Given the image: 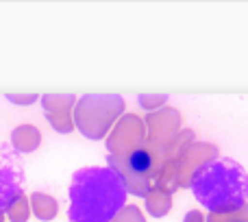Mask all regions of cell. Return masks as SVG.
<instances>
[{
	"label": "cell",
	"mask_w": 248,
	"mask_h": 222,
	"mask_svg": "<svg viewBox=\"0 0 248 222\" xmlns=\"http://www.w3.org/2000/svg\"><path fill=\"white\" fill-rule=\"evenodd\" d=\"M126 188L111 168L90 166L72 174L68 218L72 222H109L126 203Z\"/></svg>",
	"instance_id": "cell-1"
},
{
	"label": "cell",
	"mask_w": 248,
	"mask_h": 222,
	"mask_svg": "<svg viewBox=\"0 0 248 222\" xmlns=\"http://www.w3.org/2000/svg\"><path fill=\"white\" fill-rule=\"evenodd\" d=\"M189 188L209 214H233L246 205L248 176L237 161L218 157L194 174Z\"/></svg>",
	"instance_id": "cell-2"
},
{
	"label": "cell",
	"mask_w": 248,
	"mask_h": 222,
	"mask_svg": "<svg viewBox=\"0 0 248 222\" xmlns=\"http://www.w3.org/2000/svg\"><path fill=\"white\" fill-rule=\"evenodd\" d=\"M166 161L168 159L163 155V150L155 148L148 142L140 148L131 150V153L109 155L107 157L109 168L122 179L126 192L141 198L148 196V192L155 185V179H157L159 170L163 168Z\"/></svg>",
	"instance_id": "cell-3"
},
{
	"label": "cell",
	"mask_w": 248,
	"mask_h": 222,
	"mask_svg": "<svg viewBox=\"0 0 248 222\" xmlns=\"http://www.w3.org/2000/svg\"><path fill=\"white\" fill-rule=\"evenodd\" d=\"M124 98L118 94H85L74 105V124L90 140H103L122 118Z\"/></svg>",
	"instance_id": "cell-4"
},
{
	"label": "cell",
	"mask_w": 248,
	"mask_h": 222,
	"mask_svg": "<svg viewBox=\"0 0 248 222\" xmlns=\"http://www.w3.org/2000/svg\"><path fill=\"white\" fill-rule=\"evenodd\" d=\"M13 148L0 144V222L9 207L24 194V168Z\"/></svg>",
	"instance_id": "cell-5"
},
{
	"label": "cell",
	"mask_w": 248,
	"mask_h": 222,
	"mask_svg": "<svg viewBox=\"0 0 248 222\" xmlns=\"http://www.w3.org/2000/svg\"><path fill=\"white\" fill-rule=\"evenodd\" d=\"M146 142H148V135H146L144 118H140L135 113H126L118 120L113 131L109 133L107 150L111 155H124V153H131V150L144 146Z\"/></svg>",
	"instance_id": "cell-6"
},
{
	"label": "cell",
	"mask_w": 248,
	"mask_h": 222,
	"mask_svg": "<svg viewBox=\"0 0 248 222\" xmlns=\"http://www.w3.org/2000/svg\"><path fill=\"white\" fill-rule=\"evenodd\" d=\"M148 144L155 148L166 150L170 142L181 133V113L172 107H161L157 111H150L144 118Z\"/></svg>",
	"instance_id": "cell-7"
},
{
	"label": "cell",
	"mask_w": 248,
	"mask_h": 222,
	"mask_svg": "<svg viewBox=\"0 0 248 222\" xmlns=\"http://www.w3.org/2000/svg\"><path fill=\"white\" fill-rule=\"evenodd\" d=\"M214 159H218V148L214 144L207 142H194L192 146L181 153L179 161V172H181V188H189L192 179L201 168H205L207 163H211Z\"/></svg>",
	"instance_id": "cell-8"
},
{
	"label": "cell",
	"mask_w": 248,
	"mask_h": 222,
	"mask_svg": "<svg viewBox=\"0 0 248 222\" xmlns=\"http://www.w3.org/2000/svg\"><path fill=\"white\" fill-rule=\"evenodd\" d=\"M39 144H42V133L33 124H20V127H16L11 131V146L16 153L20 155L33 153Z\"/></svg>",
	"instance_id": "cell-9"
},
{
	"label": "cell",
	"mask_w": 248,
	"mask_h": 222,
	"mask_svg": "<svg viewBox=\"0 0 248 222\" xmlns=\"http://www.w3.org/2000/svg\"><path fill=\"white\" fill-rule=\"evenodd\" d=\"M153 188H159L168 194H174L181 188V172H179V161L176 159H168L163 168L159 170L157 179H155Z\"/></svg>",
	"instance_id": "cell-10"
},
{
	"label": "cell",
	"mask_w": 248,
	"mask_h": 222,
	"mask_svg": "<svg viewBox=\"0 0 248 222\" xmlns=\"http://www.w3.org/2000/svg\"><path fill=\"white\" fill-rule=\"evenodd\" d=\"M31 209H33V214L37 216L39 220L48 222V220H52L57 216L59 205H57V201L50 196V194L33 192V194H31Z\"/></svg>",
	"instance_id": "cell-11"
},
{
	"label": "cell",
	"mask_w": 248,
	"mask_h": 222,
	"mask_svg": "<svg viewBox=\"0 0 248 222\" xmlns=\"http://www.w3.org/2000/svg\"><path fill=\"white\" fill-rule=\"evenodd\" d=\"M172 209V194L163 192L159 188H153L146 196V211L153 218H163L168 211Z\"/></svg>",
	"instance_id": "cell-12"
},
{
	"label": "cell",
	"mask_w": 248,
	"mask_h": 222,
	"mask_svg": "<svg viewBox=\"0 0 248 222\" xmlns=\"http://www.w3.org/2000/svg\"><path fill=\"white\" fill-rule=\"evenodd\" d=\"M42 105L46 113H70V109L77 105V96L72 94H44Z\"/></svg>",
	"instance_id": "cell-13"
},
{
	"label": "cell",
	"mask_w": 248,
	"mask_h": 222,
	"mask_svg": "<svg viewBox=\"0 0 248 222\" xmlns=\"http://www.w3.org/2000/svg\"><path fill=\"white\" fill-rule=\"evenodd\" d=\"M194 131L192 128H181V133L174 137V140L170 142V146H168L166 150H163V155H166V159H179L181 157V153H183L187 146H192L194 142Z\"/></svg>",
	"instance_id": "cell-14"
},
{
	"label": "cell",
	"mask_w": 248,
	"mask_h": 222,
	"mask_svg": "<svg viewBox=\"0 0 248 222\" xmlns=\"http://www.w3.org/2000/svg\"><path fill=\"white\" fill-rule=\"evenodd\" d=\"M29 216H31V201L22 194V196L16 198V203L9 207L7 218H9V222H26Z\"/></svg>",
	"instance_id": "cell-15"
},
{
	"label": "cell",
	"mask_w": 248,
	"mask_h": 222,
	"mask_svg": "<svg viewBox=\"0 0 248 222\" xmlns=\"http://www.w3.org/2000/svg\"><path fill=\"white\" fill-rule=\"evenodd\" d=\"M46 120L57 133H72L74 128L72 113H46Z\"/></svg>",
	"instance_id": "cell-16"
},
{
	"label": "cell",
	"mask_w": 248,
	"mask_h": 222,
	"mask_svg": "<svg viewBox=\"0 0 248 222\" xmlns=\"http://www.w3.org/2000/svg\"><path fill=\"white\" fill-rule=\"evenodd\" d=\"M109 222H146L144 220V214L140 211V207L135 205H124L116 216H113Z\"/></svg>",
	"instance_id": "cell-17"
},
{
	"label": "cell",
	"mask_w": 248,
	"mask_h": 222,
	"mask_svg": "<svg viewBox=\"0 0 248 222\" xmlns=\"http://www.w3.org/2000/svg\"><path fill=\"white\" fill-rule=\"evenodd\" d=\"M207 222H248V205L240 207L233 214H209Z\"/></svg>",
	"instance_id": "cell-18"
},
{
	"label": "cell",
	"mask_w": 248,
	"mask_h": 222,
	"mask_svg": "<svg viewBox=\"0 0 248 222\" xmlns=\"http://www.w3.org/2000/svg\"><path fill=\"white\" fill-rule=\"evenodd\" d=\"M166 100H168V94H140L137 96V103L148 111H155L157 107H161Z\"/></svg>",
	"instance_id": "cell-19"
},
{
	"label": "cell",
	"mask_w": 248,
	"mask_h": 222,
	"mask_svg": "<svg viewBox=\"0 0 248 222\" xmlns=\"http://www.w3.org/2000/svg\"><path fill=\"white\" fill-rule=\"evenodd\" d=\"M7 100H11L13 105H33L37 94H7Z\"/></svg>",
	"instance_id": "cell-20"
},
{
	"label": "cell",
	"mask_w": 248,
	"mask_h": 222,
	"mask_svg": "<svg viewBox=\"0 0 248 222\" xmlns=\"http://www.w3.org/2000/svg\"><path fill=\"white\" fill-rule=\"evenodd\" d=\"M183 222H207V218L198 209H192V211H187V214H185Z\"/></svg>",
	"instance_id": "cell-21"
}]
</instances>
